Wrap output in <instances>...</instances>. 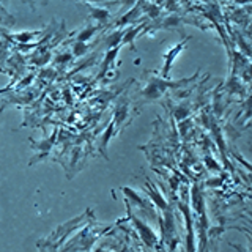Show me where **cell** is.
Segmentation results:
<instances>
[{"label":"cell","mask_w":252,"mask_h":252,"mask_svg":"<svg viewBox=\"0 0 252 252\" xmlns=\"http://www.w3.org/2000/svg\"><path fill=\"white\" fill-rule=\"evenodd\" d=\"M185 82L188 81H180V82H167V81H164V79H153L152 82H150L144 90H142V94H144V98L147 101L150 99H156V98H159L162 92H165L167 89H172V87H180V85H183ZM145 101V102H147Z\"/></svg>","instance_id":"6da1fadb"},{"label":"cell","mask_w":252,"mask_h":252,"mask_svg":"<svg viewBox=\"0 0 252 252\" xmlns=\"http://www.w3.org/2000/svg\"><path fill=\"white\" fill-rule=\"evenodd\" d=\"M188 39L189 38L186 36L181 43H178L177 46H173L169 54H165V68L162 69V77H167L169 71H170V66H172V63H173V59H175V55H178L180 49H183V46H185V43L188 41Z\"/></svg>","instance_id":"7a4b0ae2"},{"label":"cell","mask_w":252,"mask_h":252,"mask_svg":"<svg viewBox=\"0 0 252 252\" xmlns=\"http://www.w3.org/2000/svg\"><path fill=\"white\" fill-rule=\"evenodd\" d=\"M94 32H96V29H94V27L87 29V30L84 32V33H82L81 36H79V41H85V39H87V38H90V36L94 33Z\"/></svg>","instance_id":"3957f363"}]
</instances>
